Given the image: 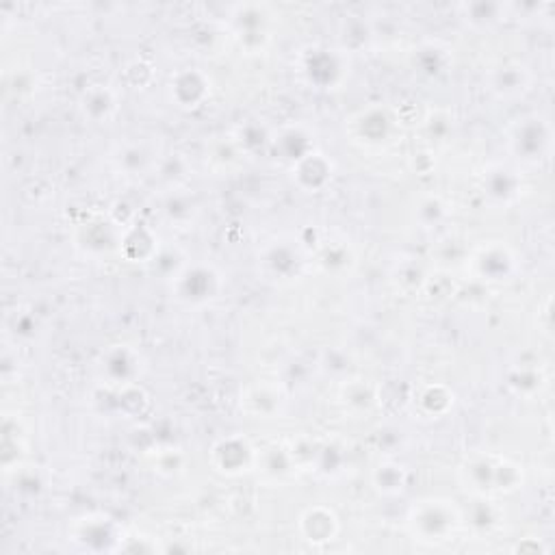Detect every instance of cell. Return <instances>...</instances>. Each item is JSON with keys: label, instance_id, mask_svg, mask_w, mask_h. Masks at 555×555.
Wrapping results in <instances>:
<instances>
[{"label": "cell", "instance_id": "6da1fadb", "mask_svg": "<svg viewBox=\"0 0 555 555\" xmlns=\"http://www.w3.org/2000/svg\"><path fill=\"white\" fill-rule=\"evenodd\" d=\"M549 141H551V133L549 127L544 124L541 118H527L518 124V128L512 133L510 145L518 154V159L525 161H536L542 159V154L549 148Z\"/></svg>", "mask_w": 555, "mask_h": 555}, {"label": "cell", "instance_id": "7a4b0ae2", "mask_svg": "<svg viewBox=\"0 0 555 555\" xmlns=\"http://www.w3.org/2000/svg\"><path fill=\"white\" fill-rule=\"evenodd\" d=\"M464 18L471 20V22H478V20H486L489 22H497L499 18H506L507 7L499 3H469L462 4Z\"/></svg>", "mask_w": 555, "mask_h": 555}]
</instances>
